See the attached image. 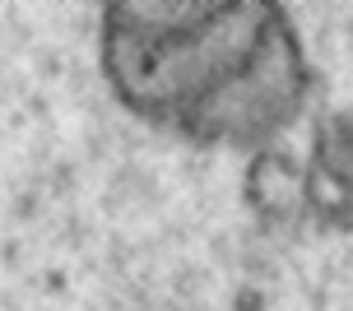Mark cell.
Returning a JSON list of instances; mask_svg holds the SVG:
<instances>
[{
    "label": "cell",
    "mask_w": 353,
    "mask_h": 311,
    "mask_svg": "<svg viewBox=\"0 0 353 311\" xmlns=\"http://www.w3.org/2000/svg\"><path fill=\"white\" fill-rule=\"evenodd\" d=\"M98 52L125 112L210 149H256L307 103V56L274 5H112Z\"/></svg>",
    "instance_id": "cell-1"
}]
</instances>
